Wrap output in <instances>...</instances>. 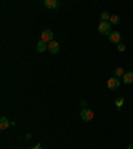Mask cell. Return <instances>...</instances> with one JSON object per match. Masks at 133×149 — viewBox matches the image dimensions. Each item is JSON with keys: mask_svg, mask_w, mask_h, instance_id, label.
Segmentation results:
<instances>
[{"mask_svg": "<svg viewBox=\"0 0 133 149\" xmlns=\"http://www.w3.org/2000/svg\"><path fill=\"white\" fill-rule=\"evenodd\" d=\"M107 87L109 88L111 91H117L120 88V80L117 77H111L108 81H107Z\"/></svg>", "mask_w": 133, "mask_h": 149, "instance_id": "3957f363", "label": "cell"}, {"mask_svg": "<svg viewBox=\"0 0 133 149\" xmlns=\"http://www.w3.org/2000/svg\"><path fill=\"white\" fill-rule=\"evenodd\" d=\"M40 40L44 41L45 44H49L51 41H53V32L51 31V29H44V31L41 32Z\"/></svg>", "mask_w": 133, "mask_h": 149, "instance_id": "7a4b0ae2", "label": "cell"}, {"mask_svg": "<svg viewBox=\"0 0 133 149\" xmlns=\"http://www.w3.org/2000/svg\"><path fill=\"white\" fill-rule=\"evenodd\" d=\"M109 23H111V24L117 25L118 23H120V17H118L117 15H111V19H109Z\"/></svg>", "mask_w": 133, "mask_h": 149, "instance_id": "7c38bea8", "label": "cell"}, {"mask_svg": "<svg viewBox=\"0 0 133 149\" xmlns=\"http://www.w3.org/2000/svg\"><path fill=\"white\" fill-rule=\"evenodd\" d=\"M9 125H12V123H9L7 117H1V118H0V129H1V130L7 129Z\"/></svg>", "mask_w": 133, "mask_h": 149, "instance_id": "52a82bcc", "label": "cell"}, {"mask_svg": "<svg viewBox=\"0 0 133 149\" xmlns=\"http://www.w3.org/2000/svg\"><path fill=\"white\" fill-rule=\"evenodd\" d=\"M100 19H101V22H108L109 19H111V15H109L107 11H104V12H101V15H100Z\"/></svg>", "mask_w": 133, "mask_h": 149, "instance_id": "4fadbf2b", "label": "cell"}, {"mask_svg": "<svg viewBox=\"0 0 133 149\" xmlns=\"http://www.w3.org/2000/svg\"><path fill=\"white\" fill-rule=\"evenodd\" d=\"M117 49L118 51H120V52H124V51H125V45H124V44H118V45H117Z\"/></svg>", "mask_w": 133, "mask_h": 149, "instance_id": "9a60e30c", "label": "cell"}, {"mask_svg": "<svg viewBox=\"0 0 133 149\" xmlns=\"http://www.w3.org/2000/svg\"><path fill=\"white\" fill-rule=\"evenodd\" d=\"M123 81L125 84H132L133 83V72H127L123 76Z\"/></svg>", "mask_w": 133, "mask_h": 149, "instance_id": "ba28073f", "label": "cell"}, {"mask_svg": "<svg viewBox=\"0 0 133 149\" xmlns=\"http://www.w3.org/2000/svg\"><path fill=\"white\" fill-rule=\"evenodd\" d=\"M44 6L48 9H53L57 7V1H56V0H45V1H44Z\"/></svg>", "mask_w": 133, "mask_h": 149, "instance_id": "30bf717a", "label": "cell"}, {"mask_svg": "<svg viewBox=\"0 0 133 149\" xmlns=\"http://www.w3.org/2000/svg\"><path fill=\"white\" fill-rule=\"evenodd\" d=\"M99 32L102 35H111L112 32V24L109 22H101L99 24Z\"/></svg>", "mask_w": 133, "mask_h": 149, "instance_id": "6da1fadb", "label": "cell"}, {"mask_svg": "<svg viewBox=\"0 0 133 149\" xmlns=\"http://www.w3.org/2000/svg\"><path fill=\"white\" fill-rule=\"evenodd\" d=\"M127 149H133V144H132V145H129V146H128Z\"/></svg>", "mask_w": 133, "mask_h": 149, "instance_id": "2e32d148", "label": "cell"}, {"mask_svg": "<svg viewBox=\"0 0 133 149\" xmlns=\"http://www.w3.org/2000/svg\"><path fill=\"white\" fill-rule=\"evenodd\" d=\"M48 51H49L51 53H53V55H56V53H59L60 51V44L57 43V41H51L49 44H48Z\"/></svg>", "mask_w": 133, "mask_h": 149, "instance_id": "5b68a950", "label": "cell"}, {"mask_svg": "<svg viewBox=\"0 0 133 149\" xmlns=\"http://www.w3.org/2000/svg\"><path fill=\"white\" fill-rule=\"evenodd\" d=\"M80 116L84 121H91V120H93V116L95 115H93V111H91L89 108H85L80 112Z\"/></svg>", "mask_w": 133, "mask_h": 149, "instance_id": "277c9868", "label": "cell"}, {"mask_svg": "<svg viewBox=\"0 0 133 149\" xmlns=\"http://www.w3.org/2000/svg\"><path fill=\"white\" fill-rule=\"evenodd\" d=\"M124 101H125V99L123 96H120V97H117V99L115 100V102H116V107H117V109H121V107H123V104H124Z\"/></svg>", "mask_w": 133, "mask_h": 149, "instance_id": "8fae6325", "label": "cell"}, {"mask_svg": "<svg viewBox=\"0 0 133 149\" xmlns=\"http://www.w3.org/2000/svg\"><path fill=\"white\" fill-rule=\"evenodd\" d=\"M109 41H111V43H113V44H120V40H121V35L118 33V32H111V35H109Z\"/></svg>", "mask_w": 133, "mask_h": 149, "instance_id": "8992f818", "label": "cell"}, {"mask_svg": "<svg viewBox=\"0 0 133 149\" xmlns=\"http://www.w3.org/2000/svg\"><path fill=\"white\" fill-rule=\"evenodd\" d=\"M36 49H37V52H40V53H43L44 51H47L48 49V44H45L44 41H39L37 43V45H36Z\"/></svg>", "mask_w": 133, "mask_h": 149, "instance_id": "9c48e42d", "label": "cell"}, {"mask_svg": "<svg viewBox=\"0 0 133 149\" xmlns=\"http://www.w3.org/2000/svg\"><path fill=\"white\" fill-rule=\"evenodd\" d=\"M124 69L121 68V67H117V68L115 69V76L116 77H120V76H124Z\"/></svg>", "mask_w": 133, "mask_h": 149, "instance_id": "5bb4252c", "label": "cell"}]
</instances>
